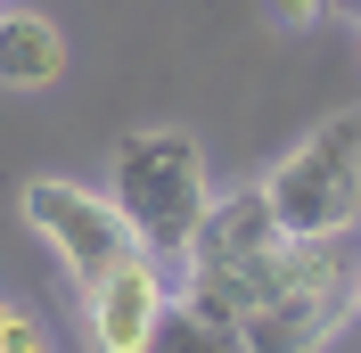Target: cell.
I'll list each match as a JSON object with an SVG mask.
<instances>
[{"label":"cell","mask_w":361,"mask_h":353,"mask_svg":"<svg viewBox=\"0 0 361 353\" xmlns=\"http://www.w3.org/2000/svg\"><path fill=\"white\" fill-rule=\"evenodd\" d=\"M288 255H295V239L279 230L263 181H255V189H222V198L205 205L189 255H180V296L205 304L214 321H247L271 287H279Z\"/></svg>","instance_id":"1"},{"label":"cell","mask_w":361,"mask_h":353,"mask_svg":"<svg viewBox=\"0 0 361 353\" xmlns=\"http://www.w3.org/2000/svg\"><path fill=\"white\" fill-rule=\"evenodd\" d=\"M107 198L123 205L132 239L157 255V263H180L189 239H197L205 205H214V173L189 132H123L115 140V164H107Z\"/></svg>","instance_id":"2"},{"label":"cell","mask_w":361,"mask_h":353,"mask_svg":"<svg viewBox=\"0 0 361 353\" xmlns=\"http://www.w3.org/2000/svg\"><path fill=\"white\" fill-rule=\"evenodd\" d=\"M263 198L288 239H353L361 222V107L329 115L263 173Z\"/></svg>","instance_id":"3"},{"label":"cell","mask_w":361,"mask_h":353,"mask_svg":"<svg viewBox=\"0 0 361 353\" xmlns=\"http://www.w3.org/2000/svg\"><path fill=\"white\" fill-rule=\"evenodd\" d=\"M353 271H361V255L345 239H295L279 287L238 321L247 353H320L353 321Z\"/></svg>","instance_id":"4"},{"label":"cell","mask_w":361,"mask_h":353,"mask_svg":"<svg viewBox=\"0 0 361 353\" xmlns=\"http://www.w3.org/2000/svg\"><path fill=\"white\" fill-rule=\"evenodd\" d=\"M17 214H25V230H33V239L74 271V287L107 280L123 255H140L123 205H115L107 189H82V181H58V173L25 181V189H17Z\"/></svg>","instance_id":"5"},{"label":"cell","mask_w":361,"mask_h":353,"mask_svg":"<svg viewBox=\"0 0 361 353\" xmlns=\"http://www.w3.org/2000/svg\"><path fill=\"white\" fill-rule=\"evenodd\" d=\"M164 263L140 246V255H123V263L107 271V280L82 287V321H90V345L99 353H148V329H157L164 312Z\"/></svg>","instance_id":"6"},{"label":"cell","mask_w":361,"mask_h":353,"mask_svg":"<svg viewBox=\"0 0 361 353\" xmlns=\"http://www.w3.org/2000/svg\"><path fill=\"white\" fill-rule=\"evenodd\" d=\"M66 74V33L42 8H0V83L8 90H49Z\"/></svg>","instance_id":"7"},{"label":"cell","mask_w":361,"mask_h":353,"mask_svg":"<svg viewBox=\"0 0 361 353\" xmlns=\"http://www.w3.org/2000/svg\"><path fill=\"white\" fill-rule=\"evenodd\" d=\"M148 353H247V337H238V321H214L189 296H164L157 329H148Z\"/></svg>","instance_id":"8"},{"label":"cell","mask_w":361,"mask_h":353,"mask_svg":"<svg viewBox=\"0 0 361 353\" xmlns=\"http://www.w3.org/2000/svg\"><path fill=\"white\" fill-rule=\"evenodd\" d=\"M0 353H58V345H49V329L17 304V296H0Z\"/></svg>","instance_id":"9"},{"label":"cell","mask_w":361,"mask_h":353,"mask_svg":"<svg viewBox=\"0 0 361 353\" xmlns=\"http://www.w3.org/2000/svg\"><path fill=\"white\" fill-rule=\"evenodd\" d=\"M353 312H361V271H353Z\"/></svg>","instance_id":"10"},{"label":"cell","mask_w":361,"mask_h":353,"mask_svg":"<svg viewBox=\"0 0 361 353\" xmlns=\"http://www.w3.org/2000/svg\"><path fill=\"white\" fill-rule=\"evenodd\" d=\"M329 8H337V0H329Z\"/></svg>","instance_id":"11"}]
</instances>
